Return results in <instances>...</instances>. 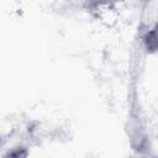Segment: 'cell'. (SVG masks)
<instances>
[]
</instances>
